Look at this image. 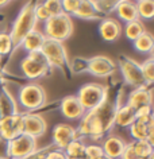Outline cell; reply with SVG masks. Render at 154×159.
<instances>
[{"label":"cell","mask_w":154,"mask_h":159,"mask_svg":"<svg viewBox=\"0 0 154 159\" xmlns=\"http://www.w3.org/2000/svg\"><path fill=\"white\" fill-rule=\"evenodd\" d=\"M115 113H116V101L107 97L96 108L86 111L84 116L78 121L76 129L78 138H91L97 139L108 134L115 125Z\"/></svg>","instance_id":"1"},{"label":"cell","mask_w":154,"mask_h":159,"mask_svg":"<svg viewBox=\"0 0 154 159\" xmlns=\"http://www.w3.org/2000/svg\"><path fill=\"white\" fill-rule=\"evenodd\" d=\"M34 6H35V3H33V2L26 3V4L22 7L21 12L18 14L16 19L14 20L11 31L8 33L11 37V41H12L14 49H16L19 46V43H21V41L30 31L35 30V26H37L38 22L34 15Z\"/></svg>","instance_id":"2"},{"label":"cell","mask_w":154,"mask_h":159,"mask_svg":"<svg viewBox=\"0 0 154 159\" xmlns=\"http://www.w3.org/2000/svg\"><path fill=\"white\" fill-rule=\"evenodd\" d=\"M18 108L26 111V113H33L46 104V92L42 85L37 82H30L19 88L16 97Z\"/></svg>","instance_id":"3"},{"label":"cell","mask_w":154,"mask_h":159,"mask_svg":"<svg viewBox=\"0 0 154 159\" xmlns=\"http://www.w3.org/2000/svg\"><path fill=\"white\" fill-rule=\"evenodd\" d=\"M19 69L25 78L27 80H38L41 77L50 74L51 67L47 62L46 57L41 50L29 53L22 61L19 62Z\"/></svg>","instance_id":"4"},{"label":"cell","mask_w":154,"mask_h":159,"mask_svg":"<svg viewBox=\"0 0 154 159\" xmlns=\"http://www.w3.org/2000/svg\"><path fill=\"white\" fill-rule=\"evenodd\" d=\"M73 34V20L69 15L60 14L43 23V35L47 39H53L64 43Z\"/></svg>","instance_id":"5"},{"label":"cell","mask_w":154,"mask_h":159,"mask_svg":"<svg viewBox=\"0 0 154 159\" xmlns=\"http://www.w3.org/2000/svg\"><path fill=\"white\" fill-rule=\"evenodd\" d=\"M41 51L46 57L47 62L51 69L61 70L64 75L69 74V62H68V54L66 49L62 42L53 41V39H47L43 42Z\"/></svg>","instance_id":"6"},{"label":"cell","mask_w":154,"mask_h":159,"mask_svg":"<svg viewBox=\"0 0 154 159\" xmlns=\"http://www.w3.org/2000/svg\"><path fill=\"white\" fill-rule=\"evenodd\" d=\"M76 97L86 112V111L99 107L108 97V88L103 84H97V82H88L78 89Z\"/></svg>","instance_id":"7"},{"label":"cell","mask_w":154,"mask_h":159,"mask_svg":"<svg viewBox=\"0 0 154 159\" xmlns=\"http://www.w3.org/2000/svg\"><path fill=\"white\" fill-rule=\"evenodd\" d=\"M118 65H119V69L122 71L124 81L130 86H133L134 89L149 88L143 80V75H142L141 63H138L135 59L126 57V55H120L119 59H118Z\"/></svg>","instance_id":"8"},{"label":"cell","mask_w":154,"mask_h":159,"mask_svg":"<svg viewBox=\"0 0 154 159\" xmlns=\"http://www.w3.org/2000/svg\"><path fill=\"white\" fill-rule=\"evenodd\" d=\"M37 151V139L26 134L8 142V159H27Z\"/></svg>","instance_id":"9"},{"label":"cell","mask_w":154,"mask_h":159,"mask_svg":"<svg viewBox=\"0 0 154 159\" xmlns=\"http://www.w3.org/2000/svg\"><path fill=\"white\" fill-rule=\"evenodd\" d=\"M23 134V113L0 119V138L10 142Z\"/></svg>","instance_id":"10"},{"label":"cell","mask_w":154,"mask_h":159,"mask_svg":"<svg viewBox=\"0 0 154 159\" xmlns=\"http://www.w3.org/2000/svg\"><path fill=\"white\" fill-rule=\"evenodd\" d=\"M116 71V63L107 55H96L88 58V73L95 77H110Z\"/></svg>","instance_id":"11"},{"label":"cell","mask_w":154,"mask_h":159,"mask_svg":"<svg viewBox=\"0 0 154 159\" xmlns=\"http://www.w3.org/2000/svg\"><path fill=\"white\" fill-rule=\"evenodd\" d=\"M130 128V135L134 140H147L153 144L154 143V117L135 119Z\"/></svg>","instance_id":"12"},{"label":"cell","mask_w":154,"mask_h":159,"mask_svg":"<svg viewBox=\"0 0 154 159\" xmlns=\"http://www.w3.org/2000/svg\"><path fill=\"white\" fill-rule=\"evenodd\" d=\"M47 123L39 113H23V134L38 139L46 132Z\"/></svg>","instance_id":"13"},{"label":"cell","mask_w":154,"mask_h":159,"mask_svg":"<svg viewBox=\"0 0 154 159\" xmlns=\"http://www.w3.org/2000/svg\"><path fill=\"white\" fill-rule=\"evenodd\" d=\"M51 138H53V144L57 147L58 150L64 151L66 146L70 142H73L74 139H77V132L76 128H73L70 124L66 123H58L57 125H54L53 132H51Z\"/></svg>","instance_id":"14"},{"label":"cell","mask_w":154,"mask_h":159,"mask_svg":"<svg viewBox=\"0 0 154 159\" xmlns=\"http://www.w3.org/2000/svg\"><path fill=\"white\" fill-rule=\"evenodd\" d=\"M60 111L62 116L68 120H80L85 113L76 94H69V96H65L62 98L60 102Z\"/></svg>","instance_id":"15"},{"label":"cell","mask_w":154,"mask_h":159,"mask_svg":"<svg viewBox=\"0 0 154 159\" xmlns=\"http://www.w3.org/2000/svg\"><path fill=\"white\" fill-rule=\"evenodd\" d=\"M126 144L127 143L122 138L116 136V135H108L103 140V144H101V148L104 151V157L107 159H120Z\"/></svg>","instance_id":"16"},{"label":"cell","mask_w":154,"mask_h":159,"mask_svg":"<svg viewBox=\"0 0 154 159\" xmlns=\"http://www.w3.org/2000/svg\"><path fill=\"white\" fill-rule=\"evenodd\" d=\"M152 88H138L133 89L127 96V104L128 107H131L134 111L142 108V107H152Z\"/></svg>","instance_id":"17"},{"label":"cell","mask_w":154,"mask_h":159,"mask_svg":"<svg viewBox=\"0 0 154 159\" xmlns=\"http://www.w3.org/2000/svg\"><path fill=\"white\" fill-rule=\"evenodd\" d=\"M99 34L103 41L105 42H115L119 39L122 34V26L116 19L112 18H104L100 20L99 25Z\"/></svg>","instance_id":"18"},{"label":"cell","mask_w":154,"mask_h":159,"mask_svg":"<svg viewBox=\"0 0 154 159\" xmlns=\"http://www.w3.org/2000/svg\"><path fill=\"white\" fill-rule=\"evenodd\" d=\"M19 113V108L16 104V98L12 96L7 88H0V116L7 117Z\"/></svg>","instance_id":"19"},{"label":"cell","mask_w":154,"mask_h":159,"mask_svg":"<svg viewBox=\"0 0 154 159\" xmlns=\"http://www.w3.org/2000/svg\"><path fill=\"white\" fill-rule=\"evenodd\" d=\"M45 41H46V37L43 35L42 31L33 30L22 39L18 47H22L25 51H27V54L34 53V51H39L42 49V45Z\"/></svg>","instance_id":"20"},{"label":"cell","mask_w":154,"mask_h":159,"mask_svg":"<svg viewBox=\"0 0 154 159\" xmlns=\"http://www.w3.org/2000/svg\"><path fill=\"white\" fill-rule=\"evenodd\" d=\"M115 12L118 15V18L124 23H130L134 20H139L138 19V12H137V7L135 3L133 2H118V6L115 8Z\"/></svg>","instance_id":"21"},{"label":"cell","mask_w":154,"mask_h":159,"mask_svg":"<svg viewBox=\"0 0 154 159\" xmlns=\"http://www.w3.org/2000/svg\"><path fill=\"white\" fill-rule=\"evenodd\" d=\"M135 121V111L127 104L119 105L116 102V113H115V125L126 128Z\"/></svg>","instance_id":"22"},{"label":"cell","mask_w":154,"mask_h":159,"mask_svg":"<svg viewBox=\"0 0 154 159\" xmlns=\"http://www.w3.org/2000/svg\"><path fill=\"white\" fill-rule=\"evenodd\" d=\"M133 43H134V49H135L138 53H142V54L153 53L154 38H153L152 34L147 33V31H143Z\"/></svg>","instance_id":"23"},{"label":"cell","mask_w":154,"mask_h":159,"mask_svg":"<svg viewBox=\"0 0 154 159\" xmlns=\"http://www.w3.org/2000/svg\"><path fill=\"white\" fill-rule=\"evenodd\" d=\"M73 15L78 19H82V20H95V19H100V15L96 12L92 2H88V0H82V2H80V6H78L77 11Z\"/></svg>","instance_id":"24"},{"label":"cell","mask_w":154,"mask_h":159,"mask_svg":"<svg viewBox=\"0 0 154 159\" xmlns=\"http://www.w3.org/2000/svg\"><path fill=\"white\" fill-rule=\"evenodd\" d=\"M85 143L82 139L77 138L74 139L73 142H70L66 148L64 150V152L66 155L68 159H80V158H84V151H85Z\"/></svg>","instance_id":"25"},{"label":"cell","mask_w":154,"mask_h":159,"mask_svg":"<svg viewBox=\"0 0 154 159\" xmlns=\"http://www.w3.org/2000/svg\"><path fill=\"white\" fill-rule=\"evenodd\" d=\"M133 148L139 159H150L154 155V147L147 140H134L131 142Z\"/></svg>","instance_id":"26"},{"label":"cell","mask_w":154,"mask_h":159,"mask_svg":"<svg viewBox=\"0 0 154 159\" xmlns=\"http://www.w3.org/2000/svg\"><path fill=\"white\" fill-rule=\"evenodd\" d=\"M138 19H143V20H150L154 16V2L152 0H141L135 3Z\"/></svg>","instance_id":"27"},{"label":"cell","mask_w":154,"mask_h":159,"mask_svg":"<svg viewBox=\"0 0 154 159\" xmlns=\"http://www.w3.org/2000/svg\"><path fill=\"white\" fill-rule=\"evenodd\" d=\"M143 31H145V27L141 20H134V22L126 23V26H124V35H126V38L130 39L131 42L135 41Z\"/></svg>","instance_id":"28"},{"label":"cell","mask_w":154,"mask_h":159,"mask_svg":"<svg viewBox=\"0 0 154 159\" xmlns=\"http://www.w3.org/2000/svg\"><path fill=\"white\" fill-rule=\"evenodd\" d=\"M92 4L95 7V10H96V12L101 16V15H110L111 12H115L118 2L116 0H112V2H110V0H103V2L93 0Z\"/></svg>","instance_id":"29"},{"label":"cell","mask_w":154,"mask_h":159,"mask_svg":"<svg viewBox=\"0 0 154 159\" xmlns=\"http://www.w3.org/2000/svg\"><path fill=\"white\" fill-rule=\"evenodd\" d=\"M141 70H142V75L146 82V85L150 86L154 82V58L150 57L146 61L141 63Z\"/></svg>","instance_id":"30"},{"label":"cell","mask_w":154,"mask_h":159,"mask_svg":"<svg viewBox=\"0 0 154 159\" xmlns=\"http://www.w3.org/2000/svg\"><path fill=\"white\" fill-rule=\"evenodd\" d=\"M69 70L73 74L88 73V58H82V57L73 58L69 63Z\"/></svg>","instance_id":"31"},{"label":"cell","mask_w":154,"mask_h":159,"mask_svg":"<svg viewBox=\"0 0 154 159\" xmlns=\"http://www.w3.org/2000/svg\"><path fill=\"white\" fill-rule=\"evenodd\" d=\"M104 151L101 148V144H86L84 151V159H104Z\"/></svg>","instance_id":"32"},{"label":"cell","mask_w":154,"mask_h":159,"mask_svg":"<svg viewBox=\"0 0 154 159\" xmlns=\"http://www.w3.org/2000/svg\"><path fill=\"white\" fill-rule=\"evenodd\" d=\"M14 50V45L11 41V37L8 33L2 31L0 33V57H6Z\"/></svg>","instance_id":"33"},{"label":"cell","mask_w":154,"mask_h":159,"mask_svg":"<svg viewBox=\"0 0 154 159\" xmlns=\"http://www.w3.org/2000/svg\"><path fill=\"white\" fill-rule=\"evenodd\" d=\"M34 15H35L37 22H43V23H45L47 19L51 18L50 12L47 11L46 7L43 6V3H35V6H34Z\"/></svg>","instance_id":"34"},{"label":"cell","mask_w":154,"mask_h":159,"mask_svg":"<svg viewBox=\"0 0 154 159\" xmlns=\"http://www.w3.org/2000/svg\"><path fill=\"white\" fill-rule=\"evenodd\" d=\"M61 6H62V12L70 16L77 11L78 6H80V0H62Z\"/></svg>","instance_id":"35"},{"label":"cell","mask_w":154,"mask_h":159,"mask_svg":"<svg viewBox=\"0 0 154 159\" xmlns=\"http://www.w3.org/2000/svg\"><path fill=\"white\" fill-rule=\"evenodd\" d=\"M43 6L47 8L51 16L62 14V6L61 2H58V0H47V2H43Z\"/></svg>","instance_id":"36"},{"label":"cell","mask_w":154,"mask_h":159,"mask_svg":"<svg viewBox=\"0 0 154 159\" xmlns=\"http://www.w3.org/2000/svg\"><path fill=\"white\" fill-rule=\"evenodd\" d=\"M43 159H68V158H66V155L62 150L56 148V150H51L49 152H46Z\"/></svg>","instance_id":"37"},{"label":"cell","mask_w":154,"mask_h":159,"mask_svg":"<svg viewBox=\"0 0 154 159\" xmlns=\"http://www.w3.org/2000/svg\"><path fill=\"white\" fill-rule=\"evenodd\" d=\"M120 159H139L137 157V154H135V151H134V148H133L131 143H127V144H126L124 151H123V154H122Z\"/></svg>","instance_id":"38"},{"label":"cell","mask_w":154,"mask_h":159,"mask_svg":"<svg viewBox=\"0 0 154 159\" xmlns=\"http://www.w3.org/2000/svg\"><path fill=\"white\" fill-rule=\"evenodd\" d=\"M150 116H153L152 107H142V108L135 111V119H145Z\"/></svg>","instance_id":"39"},{"label":"cell","mask_w":154,"mask_h":159,"mask_svg":"<svg viewBox=\"0 0 154 159\" xmlns=\"http://www.w3.org/2000/svg\"><path fill=\"white\" fill-rule=\"evenodd\" d=\"M0 159H8V142L0 138Z\"/></svg>","instance_id":"40"},{"label":"cell","mask_w":154,"mask_h":159,"mask_svg":"<svg viewBox=\"0 0 154 159\" xmlns=\"http://www.w3.org/2000/svg\"><path fill=\"white\" fill-rule=\"evenodd\" d=\"M8 4H10L8 0H0V10H3L4 7H7Z\"/></svg>","instance_id":"41"},{"label":"cell","mask_w":154,"mask_h":159,"mask_svg":"<svg viewBox=\"0 0 154 159\" xmlns=\"http://www.w3.org/2000/svg\"><path fill=\"white\" fill-rule=\"evenodd\" d=\"M3 80V70H2V67H0V81Z\"/></svg>","instance_id":"42"},{"label":"cell","mask_w":154,"mask_h":159,"mask_svg":"<svg viewBox=\"0 0 154 159\" xmlns=\"http://www.w3.org/2000/svg\"><path fill=\"white\" fill-rule=\"evenodd\" d=\"M80 159H84V158H80Z\"/></svg>","instance_id":"43"},{"label":"cell","mask_w":154,"mask_h":159,"mask_svg":"<svg viewBox=\"0 0 154 159\" xmlns=\"http://www.w3.org/2000/svg\"><path fill=\"white\" fill-rule=\"evenodd\" d=\"M0 119H2V116H0Z\"/></svg>","instance_id":"44"},{"label":"cell","mask_w":154,"mask_h":159,"mask_svg":"<svg viewBox=\"0 0 154 159\" xmlns=\"http://www.w3.org/2000/svg\"><path fill=\"white\" fill-rule=\"evenodd\" d=\"M150 159H153V158H150Z\"/></svg>","instance_id":"45"},{"label":"cell","mask_w":154,"mask_h":159,"mask_svg":"<svg viewBox=\"0 0 154 159\" xmlns=\"http://www.w3.org/2000/svg\"><path fill=\"white\" fill-rule=\"evenodd\" d=\"M104 159H107V158H104Z\"/></svg>","instance_id":"46"}]
</instances>
